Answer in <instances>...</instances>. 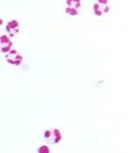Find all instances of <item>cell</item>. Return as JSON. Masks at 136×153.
Segmentation results:
<instances>
[{"instance_id": "cell-3", "label": "cell", "mask_w": 136, "mask_h": 153, "mask_svg": "<svg viewBox=\"0 0 136 153\" xmlns=\"http://www.w3.org/2000/svg\"><path fill=\"white\" fill-rule=\"evenodd\" d=\"M66 5H67L66 13L75 16L78 14V8L81 7V0H67Z\"/></svg>"}, {"instance_id": "cell-6", "label": "cell", "mask_w": 136, "mask_h": 153, "mask_svg": "<svg viewBox=\"0 0 136 153\" xmlns=\"http://www.w3.org/2000/svg\"><path fill=\"white\" fill-rule=\"evenodd\" d=\"M11 45H13V42L9 40V38H7L6 35H2L1 36V52L2 53L9 52Z\"/></svg>"}, {"instance_id": "cell-1", "label": "cell", "mask_w": 136, "mask_h": 153, "mask_svg": "<svg viewBox=\"0 0 136 153\" xmlns=\"http://www.w3.org/2000/svg\"><path fill=\"white\" fill-rule=\"evenodd\" d=\"M42 138L48 144H57L61 141V134L57 128H51V129H47L44 131Z\"/></svg>"}, {"instance_id": "cell-5", "label": "cell", "mask_w": 136, "mask_h": 153, "mask_svg": "<svg viewBox=\"0 0 136 153\" xmlns=\"http://www.w3.org/2000/svg\"><path fill=\"white\" fill-rule=\"evenodd\" d=\"M5 31L9 34V36H14L17 33H19V24L17 23V21L13 19L10 22H8V24L6 25Z\"/></svg>"}, {"instance_id": "cell-2", "label": "cell", "mask_w": 136, "mask_h": 153, "mask_svg": "<svg viewBox=\"0 0 136 153\" xmlns=\"http://www.w3.org/2000/svg\"><path fill=\"white\" fill-rule=\"evenodd\" d=\"M109 10L108 0H97L93 4V11L97 16H101Z\"/></svg>"}, {"instance_id": "cell-7", "label": "cell", "mask_w": 136, "mask_h": 153, "mask_svg": "<svg viewBox=\"0 0 136 153\" xmlns=\"http://www.w3.org/2000/svg\"><path fill=\"white\" fill-rule=\"evenodd\" d=\"M39 152H45V153H48V152H49V149H48V146H42V148L39 149Z\"/></svg>"}, {"instance_id": "cell-4", "label": "cell", "mask_w": 136, "mask_h": 153, "mask_svg": "<svg viewBox=\"0 0 136 153\" xmlns=\"http://www.w3.org/2000/svg\"><path fill=\"white\" fill-rule=\"evenodd\" d=\"M6 60L8 61L11 65H21V62L23 60V57L21 53H18L17 51L13 50V51H9L7 55H6Z\"/></svg>"}]
</instances>
